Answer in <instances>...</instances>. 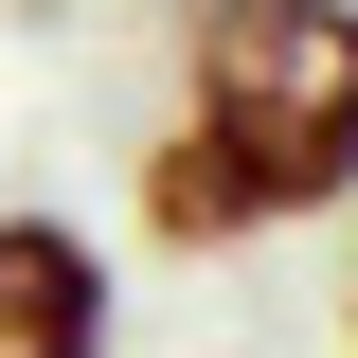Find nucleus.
Instances as JSON below:
<instances>
[{"mask_svg":"<svg viewBox=\"0 0 358 358\" xmlns=\"http://www.w3.org/2000/svg\"><path fill=\"white\" fill-rule=\"evenodd\" d=\"M126 215H143V251H251L268 197H251V162H233L215 126H179V108H162V143L126 162Z\"/></svg>","mask_w":358,"mask_h":358,"instance_id":"obj_3","label":"nucleus"},{"mask_svg":"<svg viewBox=\"0 0 358 358\" xmlns=\"http://www.w3.org/2000/svg\"><path fill=\"white\" fill-rule=\"evenodd\" d=\"M179 126L251 162L268 233L358 197V0H197L179 18Z\"/></svg>","mask_w":358,"mask_h":358,"instance_id":"obj_1","label":"nucleus"},{"mask_svg":"<svg viewBox=\"0 0 358 358\" xmlns=\"http://www.w3.org/2000/svg\"><path fill=\"white\" fill-rule=\"evenodd\" d=\"M126 287H108V233L36 215V197H0V358H108Z\"/></svg>","mask_w":358,"mask_h":358,"instance_id":"obj_2","label":"nucleus"}]
</instances>
